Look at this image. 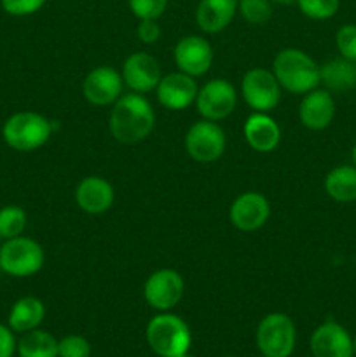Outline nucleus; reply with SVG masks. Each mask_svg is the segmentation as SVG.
I'll return each mask as SVG.
<instances>
[{"instance_id":"nucleus-1","label":"nucleus","mask_w":356,"mask_h":357,"mask_svg":"<svg viewBox=\"0 0 356 357\" xmlns=\"http://www.w3.org/2000/svg\"><path fill=\"white\" fill-rule=\"evenodd\" d=\"M156 126V114L145 94H122L112 105L108 115V129L119 143L133 145L149 138Z\"/></svg>"},{"instance_id":"nucleus-2","label":"nucleus","mask_w":356,"mask_h":357,"mask_svg":"<svg viewBox=\"0 0 356 357\" xmlns=\"http://www.w3.org/2000/svg\"><path fill=\"white\" fill-rule=\"evenodd\" d=\"M272 73L281 89L292 94H307L321 84L320 66L307 52L297 47H286L276 54Z\"/></svg>"},{"instance_id":"nucleus-3","label":"nucleus","mask_w":356,"mask_h":357,"mask_svg":"<svg viewBox=\"0 0 356 357\" xmlns=\"http://www.w3.org/2000/svg\"><path fill=\"white\" fill-rule=\"evenodd\" d=\"M145 338L152 352L159 357H180L187 354L192 345L188 324L170 312H161L149 321Z\"/></svg>"},{"instance_id":"nucleus-4","label":"nucleus","mask_w":356,"mask_h":357,"mask_svg":"<svg viewBox=\"0 0 356 357\" xmlns=\"http://www.w3.org/2000/svg\"><path fill=\"white\" fill-rule=\"evenodd\" d=\"M52 135V124L37 112L13 114L2 128L3 142L17 152H34L42 149Z\"/></svg>"},{"instance_id":"nucleus-5","label":"nucleus","mask_w":356,"mask_h":357,"mask_svg":"<svg viewBox=\"0 0 356 357\" xmlns=\"http://www.w3.org/2000/svg\"><path fill=\"white\" fill-rule=\"evenodd\" d=\"M44 248L31 237H14L0 244V271L10 278H31L44 267Z\"/></svg>"},{"instance_id":"nucleus-6","label":"nucleus","mask_w":356,"mask_h":357,"mask_svg":"<svg viewBox=\"0 0 356 357\" xmlns=\"http://www.w3.org/2000/svg\"><path fill=\"white\" fill-rule=\"evenodd\" d=\"M255 340L262 356L290 357L297 344L295 324L283 312L267 314L258 323Z\"/></svg>"},{"instance_id":"nucleus-7","label":"nucleus","mask_w":356,"mask_h":357,"mask_svg":"<svg viewBox=\"0 0 356 357\" xmlns=\"http://www.w3.org/2000/svg\"><path fill=\"white\" fill-rule=\"evenodd\" d=\"M227 138L223 129L213 121H198L185 135V150L199 164H212L223 155Z\"/></svg>"},{"instance_id":"nucleus-8","label":"nucleus","mask_w":356,"mask_h":357,"mask_svg":"<svg viewBox=\"0 0 356 357\" xmlns=\"http://www.w3.org/2000/svg\"><path fill=\"white\" fill-rule=\"evenodd\" d=\"M281 86L272 70L251 68L241 80V96L253 112L269 114L281 101Z\"/></svg>"},{"instance_id":"nucleus-9","label":"nucleus","mask_w":356,"mask_h":357,"mask_svg":"<svg viewBox=\"0 0 356 357\" xmlns=\"http://www.w3.org/2000/svg\"><path fill=\"white\" fill-rule=\"evenodd\" d=\"M237 105V91L227 79H212L202 84L195 96V107L206 121L218 122L229 117Z\"/></svg>"},{"instance_id":"nucleus-10","label":"nucleus","mask_w":356,"mask_h":357,"mask_svg":"<svg viewBox=\"0 0 356 357\" xmlns=\"http://www.w3.org/2000/svg\"><path fill=\"white\" fill-rule=\"evenodd\" d=\"M184 291V278L173 268H159L152 272L143 284V298L149 307L159 312L175 309L180 303Z\"/></svg>"},{"instance_id":"nucleus-11","label":"nucleus","mask_w":356,"mask_h":357,"mask_svg":"<svg viewBox=\"0 0 356 357\" xmlns=\"http://www.w3.org/2000/svg\"><path fill=\"white\" fill-rule=\"evenodd\" d=\"M122 87L124 80L121 72H117L114 66L101 65L87 73L82 82V93L84 98L94 107H108L124 94Z\"/></svg>"},{"instance_id":"nucleus-12","label":"nucleus","mask_w":356,"mask_h":357,"mask_svg":"<svg viewBox=\"0 0 356 357\" xmlns=\"http://www.w3.org/2000/svg\"><path fill=\"white\" fill-rule=\"evenodd\" d=\"M271 204L260 192H244L237 195L229 208V220L241 232H255L267 223Z\"/></svg>"},{"instance_id":"nucleus-13","label":"nucleus","mask_w":356,"mask_h":357,"mask_svg":"<svg viewBox=\"0 0 356 357\" xmlns=\"http://www.w3.org/2000/svg\"><path fill=\"white\" fill-rule=\"evenodd\" d=\"M173 58L180 72L198 79L212 68L213 47L201 35H187L175 45Z\"/></svg>"},{"instance_id":"nucleus-14","label":"nucleus","mask_w":356,"mask_h":357,"mask_svg":"<svg viewBox=\"0 0 356 357\" xmlns=\"http://www.w3.org/2000/svg\"><path fill=\"white\" fill-rule=\"evenodd\" d=\"M199 86L194 77L184 72H171L161 77L156 87L159 103L171 112H180L195 103Z\"/></svg>"},{"instance_id":"nucleus-15","label":"nucleus","mask_w":356,"mask_h":357,"mask_svg":"<svg viewBox=\"0 0 356 357\" xmlns=\"http://www.w3.org/2000/svg\"><path fill=\"white\" fill-rule=\"evenodd\" d=\"M122 80L126 86L138 94H147L150 91H156L163 72L161 65L152 54L149 52H133L126 58L122 65Z\"/></svg>"},{"instance_id":"nucleus-16","label":"nucleus","mask_w":356,"mask_h":357,"mask_svg":"<svg viewBox=\"0 0 356 357\" xmlns=\"http://www.w3.org/2000/svg\"><path fill=\"white\" fill-rule=\"evenodd\" d=\"M313 357H353V338L342 324L325 321L311 335L309 340Z\"/></svg>"},{"instance_id":"nucleus-17","label":"nucleus","mask_w":356,"mask_h":357,"mask_svg":"<svg viewBox=\"0 0 356 357\" xmlns=\"http://www.w3.org/2000/svg\"><path fill=\"white\" fill-rule=\"evenodd\" d=\"M335 100L330 91L316 89L304 94L299 105V119L304 128L311 131H323L334 122Z\"/></svg>"},{"instance_id":"nucleus-18","label":"nucleus","mask_w":356,"mask_h":357,"mask_svg":"<svg viewBox=\"0 0 356 357\" xmlns=\"http://www.w3.org/2000/svg\"><path fill=\"white\" fill-rule=\"evenodd\" d=\"M112 183L101 176H86L75 188V202L87 215H103L114 206Z\"/></svg>"},{"instance_id":"nucleus-19","label":"nucleus","mask_w":356,"mask_h":357,"mask_svg":"<svg viewBox=\"0 0 356 357\" xmlns=\"http://www.w3.org/2000/svg\"><path fill=\"white\" fill-rule=\"evenodd\" d=\"M244 139L258 153H271L281 142V129L269 114L253 112L243 128Z\"/></svg>"},{"instance_id":"nucleus-20","label":"nucleus","mask_w":356,"mask_h":357,"mask_svg":"<svg viewBox=\"0 0 356 357\" xmlns=\"http://www.w3.org/2000/svg\"><path fill=\"white\" fill-rule=\"evenodd\" d=\"M237 0H201L195 9V23L205 33H218L232 23Z\"/></svg>"},{"instance_id":"nucleus-21","label":"nucleus","mask_w":356,"mask_h":357,"mask_svg":"<svg viewBox=\"0 0 356 357\" xmlns=\"http://www.w3.org/2000/svg\"><path fill=\"white\" fill-rule=\"evenodd\" d=\"M44 317L45 307L42 300H38L37 296H23V298L16 300L14 305L10 307L7 324L14 333L23 335L27 331L37 330Z\"/></svg>"},{"instance_id":"nucleus-22","label":"nucleus","mask_w":356,"mask_h":357,"mask_svg":"<svg viewBox=\"0 0 356 357\" xmlns=\"http://www.w3.org/2000/svg\"><path fill=\"white\" fill-rule=\"evenodd\" d=\"M320 80L330 93H346L356 87V61L334 58L320 66Z\"/></svg>"},{"instance_id":"nucleus-23","label":"nucleus","mask_w":356,"mask_h":357,"mask_svg":"<svg viewBox=\"0 0 356 357\" xmlns=\"http://www.w3.org/2000/svg\"><path fill=\"white\" fill-rule=\"evenodd\" d=\"M325 192L337 202L356 201V166H337L325 176Z\"/></svg>"},{"instance_id":"nucleus-24","label":"nucleus","mask_w":356,"mask_h":357,"mask_svg":"<svg viewBox=\"0 0 356 357\" xmlns=\"http://www.w3.org/2000/svg\"><path fill=\"white\" fill-rule=\"evenodd\" d=\"M16 352L20 357H58V340L49 331L37 328L23 333Z\"/></svg>"},{"instance_id":"nucleus-25","label":"nucleus","mask_w":356,"mask_h":357,"mask_svg":"<svg viewBox=\"0 0 356 357\" xmlns=\"http://www.w3.org/2000/svg\"><path fill=\"white\" fill-rule=\"evenodd\" d=\"M27 229V213L20 206H3L0 209V239H14L23 236Z\"/></svg>"},{"instance_id":"nucleus-26","label":"nucleus","mask_w":356,"mask_h":357,"mask_svg":"<svg viewBox=\"0 0 356 357\" xmlns=\"http://www.w3.org/2000/svg\"><path fill=\"white\" fill-rule=\"evenodd\" d=\"M237 13L246 23L264 24L272 16L271 0H237Z\"/></svg>"},{"instance_id":"nucleus-27","label":"nucleus","mask_w":356,"mask_h":357,"mask_svg":"<svg viewBox=\"0 0 356 357\" xmlns=\"http://www.w3.org/2000/svg\"><path fill=\"white\" fill-rule=\"evenodd\" d=\"M299 10L314 21L330 20L337 14L341 0H295Z\"/></svg>"},{"instance_id":"nucleus-28","label":"nucleus","mask_w":356,"mask_h":357,"mask_svg":"<svg viewBox=\"0 0 356 357\" xmlns=\"http://www.w3.org/2000/svg\"><path fill=\"white\" fill-rule=\"evenodd\" d=\"M128 3L138 20H159L168 9V0H128Z\"/></svg>"},{"instance_id":"nucleus-29","label":"nucleus","mask_w":356,"mask_h":357,"mask_svg":"<svg viewBox=\"0 0 356 357\" xmlns=\"http://www.w3.org/2000/svg\"><path fill=\"white\" fill-rule=\"evenodd\" d=\"M91 344L80 335H68L58 342V357H89Z\"/></svg>"},{"instance_id":"nucleus-30","label":"nucleus","mask_w":356,"mask_h":357,"mask_svg":"<svg viewBox=\"0 0 356 357\" xmlns=\"http://www.w3.org/2000/svg\"><path fill=\"white\" fill-rule=\"evenodd\" d=\"M335 45L342 58L356 61V24H344L335 33Z\"/></svg>"},{"instance_id":"nucleus-31","label":"nucleus","mask_w":356,"mask_h":357,"mask_svg":"<svg viewBox=\"0 0 356 357\" xmlns=\"http://www.w3.org/2000/svg\"><path fill=\"white\" fill-rule=\"evenodd\" d=\"M2 9L10 16H31L44 7L45 0H0Z\"/></svg>"},{"instance_id":"nucleus-32","label":"nucleus","mask_w":356,"mask_h":357,"mask_svg":"<svg viewBox=\"0 0 356 357\" xmlns=\"http://www.w3.org/2000/svg\"><path fill=\"white\" fill-rule=\"evenodd\" d=\"M136 35L143 44H156L161 38V26L157 20H140L138 28H136Z\"/></svg>"},{"instance_id":"nucleus-33","label":"nucleus","mask_w":356,"mask_h":357,"mask_svg":"<svg viewBox=\"0 0 356 357\" xmlns=\"http://www.w3.org/2000/svg\"><path fill=\"white\" fill-rule=\"evenodd\" d=\"M17 349L14 331L6 324H0V357H13Z\"/></svg>"},{"instance_id":"nucleus-34","label":"nucleus","mask_w":356,"mask_h":357,"mask_svg":"<svg viewBox=\"0 0 356 357\" xmlns=\"http://www.w3.org/2000/svg\"><path fill=\"white\" fill-rule=\"evenodd\" d=\"M271 2L279 3V6H292V3H295V0H271Z\"/></svg>"},{"instance_id":"nucleus-35","label":"nucleus","mask_w":356,"mask_h":357,"mask_svg":"<svg viewBox=\"0 0 356 357\" xmlns=\"http://www.w3.org/2000/svg\"><path fill=\"white\" fill-rule=\"evenodd\" d=\"M351 157H353V164L356 166V143L353 145V150H351Z\"/></svg>"},{"instance_id":"nucleus-36","label":"nucleus","mask_w":356,"mask_h":357,"mask_svg":"<svg viewBox=\"0 0 356 357\" xmlns=\"http://www.w3.org/2000/svg\"><path fill=\"white\" fill-rule=\"evenodd\" d=\"M353 349H355V354H356V337L353 338Z\"/></svg>"},{"instance_id":"nucleus-37","label":"nucleus","mask_w":356,"mask_h":357,"mask_svg":"<svg viewBox=\"0 0 356 357\" xmlns=\"http://www.w3.org/2000/svg\"><path fill=\"white\" fill-rule=\"evenodd\" d=\"M180 357H194V356H188V354H184V356H180Z\"/></svg>"},{"instance_id":"nucleus-38","label":"nucleus","mask_w":356,"mask_h":357,"mask_svg":"<svg viewBox=\"0 0 356 357\" xmlns=\"http://www.w3.org/2000/svg\"><path fill=\"white\" fill-rule=\"evenodd\" d=\"M0 244H2V239H0Z\"/></svg>"},{"instance_id":"nucleus-39","label":"nucleus","mask_w":356,"mask_h":357,"mask_svg":"<svg viewBox=\"0 0 356 357\" xmlns=\"http://www.w3.org/2000/svg\"><path fill=\"white\" fill-rule=\"evenodd\" d=\"M264 357H265V356H264Z\"/></svg>"}]
</instances>
